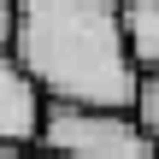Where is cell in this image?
Segmentation results:
<instances>
[{
  "label": "cell",
  "mask_w": 159,
  "mask_h": 159,
  "mask_svg": "<svg viewBox=\"0 0 159 159\" xmlns=\"http://www.w3.org/2000/svg\"><path fill=\"white\" fill-rule=\"evenodd\" d=\"M41 112H47L41 89L12 65V53H0V148L30 153L35 136H41Z\"/></svg>",
  "instance_id": "3"
},
{
  "label": "cell",
  "mask_w": 159,
  "mask_h": 159,
  "mask_svg": "<svg viewBox=\"0 0 159 159\" xmlns=\"http://www.w3.org/2000/svg\"><path fill=\"white\" fill-rule=\"evenodd\" d=\"M12 47V0H0V53Z\"/></svg>",
  "instance_id": "6"
},
{
  "label": "cell",
  "mask_w": 159,
  "mask_h": 159,
  "mask_svg": "<svg viewBox=\"0 0 159 159\" xmlns=\"http://www.w3.org/2000/svg\"><path fill=\"white\" fill-rule=\"evenodd\" d=\"M130 112H136V124L148 130V142L159 148V71L136 83V106H130Z\"/></svg>",
  "instance_id": "5"
},
{
  "label": "cell",
  "mask_w": 159,
  "mask_h": 159,
  "mask_svg": "<svg viewBox=\"0 0 159 159\" xmlns=\"http://www.w3.org/2000/svg\"><path fill=\"white\" fill-rule=\"evenodd\" d=\"M118 30H124V53L136 65V77L159 71V0H118Z\"/></svg>",
  "instance_id": "4"
},
{
  "label": "cell",
  "mask_w": 159,
  "mask_h": 159,
  "mask_svg": "<svg viewBox=\"0 0 159 159\" xmlns=\"http://www.w3.org/2000/svg\"><path fill=\"white\" fill-rule=\"evenodd\" d=\"M24 159H53V153H41V148H30V153H24Z\"/></svg>",
  "instance_id": "8"
},
{
  "label": "cell",
  "mask_w": 159,
  "mask_h": 159,
  "mask_svg": "<svg viewBox=\"0 0 159 159\" xmlns=\"http://www.w3.org/2000/svg\"><path fill=\"white\" fill-rule=\"evenodd\" d=\"M12 65L47 106H136V65L124 53L118 0H12Z\"/></svg>",
  "instance_id": "1"
},
{
  "label": "cell",
  "mask_w": 159,
  "mask_h": 159,
  "mask_svg": "<svg viewBox=\"0 0 159 159\" xmlns=\"http://www.w3.org/2000/svg\"><path fill=\"white\" fill-rule=\"evenodd\" d=\"M0 159H24V153H18V148H0Z\"/></svg>",
  "instance_id": "7"
},
{
  "label": "cell",
  "mask_w": 159,
  "mask_h": 159,
  "mask_svg": "<svg viewBox=\"0 0 159 159\" xmlns=\"http://www.w3.org/2000/svg\"><path fill=\"white\" fill-rule=\"evenodd\" d=\"M35 148L53 159H159L136 112H100V106H47Z\"/></svg>",
  "instance_id": "2"
}]
</instances>
